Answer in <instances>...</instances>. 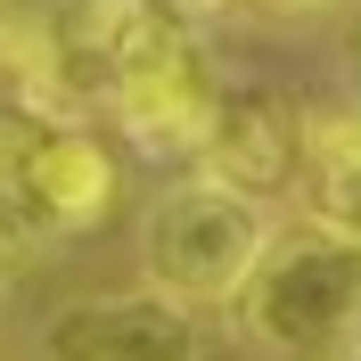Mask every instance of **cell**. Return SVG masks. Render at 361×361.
Returning a JSON list of instances; mask_svg holds the SVG:
<instances>
[{
	"instance_id": "6da1fadb",
	"label": "cell",
	"mask_w": 361,
	"mask_h": 361,
	"mask_svg": "<svg viewBox=\"0 0 361 361\" xmlns=\"http://www.w3.org/2000/svg\"><path fill=\"white\" fill-rule=\"evenodd\" d=\"M230 320L263 361H345L361 345V247L329 230H271L263 263L230 295Z\"/></svg>"
},
{
	"instance_id": "7a4b0ae2",
	"label": "cell",
	"mask_w": 361,
	"mask_h": 361,
	"mask_svg": "<svg viewBox=\"0 0 361 361\" xmlns=\"http://www.w3.org/2000/svg\"><path fill=\"white\" fill-rule=\"evenodd\" d=\"M271 205L263 197H238L222 180H173L148 197L140 214V279L164 295V304H230V295L247 288V271L263 263L271 247Z\"/></svg>"
},
{
	"instance_id": "3957f363",
	"label": "cell",
	"mask_w": 361,
	"mask_h": 361,
	"mask_svg": "<svg viewBox=\"0 0 361 361\" xmlns=\"http://www.w3.org/2000/svg\"><path fill=\"white\" fill-rule=\"evenodd\" d=\"M214 99H222V74H214V58H205L197 25H173L157 49H140L132 66H115L107 90H99L107 123L132 140L140 157H157V164L197 157Z\"/></svg>"
},
{
	"instance_id": "277c9868",
	"label": "cell",
	"mask_w": 361,
	"mask_h": 361,
	"mask_svg": "<svg viewBox=\"0 0 361 361\" xmlns=\"http://www.w3.org/2000/svg\"><path fill=\"white\" fill-rule=\"evenodd\" d=\"M189 164L205 180L238 189V197H263V205L288 197L295 173H304V107L279 99V90H263V82H222Z\"/></svg>"
},
{
	"instance_id": "5b68a950",
	"label": "cell",
	"mask_w": 361,
	"mask_h": 361,
	"mask_svg": "<svg viewBox=\"0 0 361 361\" xmlns=\"http://www.w3.org/2000/svg\"><path fill=\"white\" fill-rule=\"evenodd\" d=\"M42 361H205V329L189 304H164L157 288L132 295H74L42 320Z\"/></svg>"
},
{
	"instance_id": "8992f818",
	"label": "cell",
	"mask_w": 361,
	"mask_h": 361,
	"mask_svg": "<svg viewBox=\"0 0 361 361\" xmlns=\"http://www.w3.org/2000/svg\"><path fill=\"white\" fill-rule=\"evenodd\" d=\"M25 214H33V230H42V247H58V238H82V230L107 222L115 205V157L107 140L90 132V123H25Z\"/></svg>"
},
{
	"instance_id": "52a82bcc",
	"label": "cell",
	"mask_w": 361,
	"mask_h": 361,
	"mask_svg": "<svg viewBox=\"0 0 361 361\" xmlns=\"http://www.w3.org/2000/svg\"><path fill=\"white\" fill-rule=\"evenodd\" d=\"M304 222L361 247V107H304Z\"/></svg>"
},
{
	"instance_id": "ba28073f",
	"label": "cell",
	"mask_w": 361,
	"mask_h": 361,
	"mask_svg": "<svg viewBox=\"0 0 361 361\" xmlns=\"http://www.w3.org/2000/svg\"><path fill=\"white\" fill-rule=\"evenodd\" d=\"M164 8H173L180 25H214V17H230V8H238V0H164Z\"/></svg>"
},
{
	"instance_id": "9c48e42d",
	"label": "cell",
	"mask_w": 361,
	"mask_h": 361,
	"mask_svg": "<svg viewBox=\"0 0 361 361\" xmlns=\"http://www.w3.org/2000/svg\"><path fill=\"white\" fill-rule=\"evenodd\" d=\"M255 8H271V17H320V8H337V0H255Z\"/></svg>"
},
{
	"instance_id": "30bf717a",
	"label": "cell",
	"mask_w": 361,
	"mask_h": 361,
	"mask_svg": "<svg viewBox=\"0 0 361 361\" xmlns=\"http://www.w3.org/2000/svg\"><path fill=\"white\" fill-rule=\"evenodd\" d=\"M0 304H8V255H0Z\"/></svg>"
},
{
	"instance_id": "8fae6325",
	"label": "cell",
	"mask_w": 361,
	"mask_h": 361,
	"mask_svg": "<svg viewBox=\"0 0 361 361\" xmlns=\"http://www.w3.org/2000/svg\"><path fill=\"white\" fill-rule=\"evenodd\" d=\"M345 361H361V345H353V353H345Z\"/></svg>"
},
{
	"instance_id": "7c38bea8",
	"label": "cell",
	"mask_w": 361,
	"mask_h": 361,
	"mask_svg": "<svg viewBox=\"0 0 361 361\" xmlns=\"http://www.w3.org/2000/svg\"><path fill=\"white\" fill-rule=\"evenodd\" d=\"M353 49H361V42H353Z\"/></svg>"
}]
</instances>
